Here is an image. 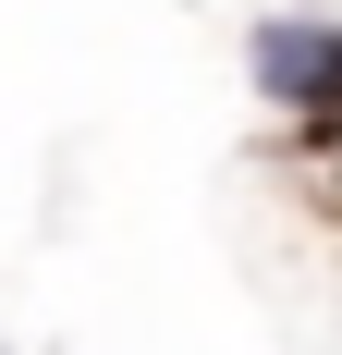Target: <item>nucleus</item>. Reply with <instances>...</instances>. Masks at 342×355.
Masks as SVG:
<instances>
[{"label": "nucleus", "instance_id": "1", "mask_svg": "<svg viewBox=\"0 0 342 355\" xmlns=\"http://www.w3.org/2000/svg\"><path fill=\"white\" fill-rule=\"evenodd\" d=\"M257 86L306 110V147H342V25H257Z\"/></svg>", "mask_w": 342, "mask_h": 355}]
</instances>
